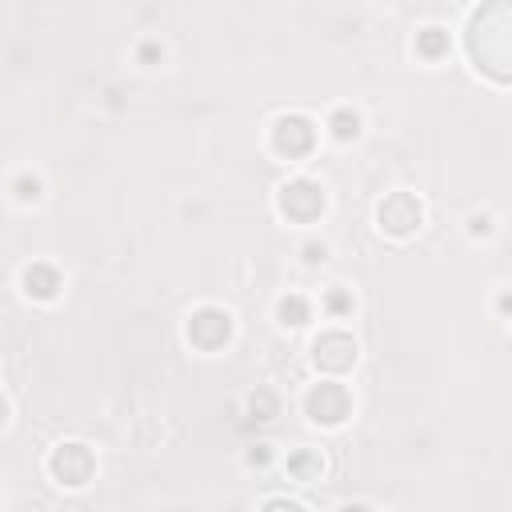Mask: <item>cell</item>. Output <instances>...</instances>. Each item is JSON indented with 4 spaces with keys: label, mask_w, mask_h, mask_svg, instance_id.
<instances>
[{
    "label": "cell",
    "mask_w": 512,
    "mask_h": 512,
    "mask_svg": "<svg viewBox=\"0 0 512 512\" xmlns=\"http://www.w3.org/2000/svg\"><path fill=\"white\" fill-rule=\"evenodd\" d=\"M464 44H468L472 64L488 80L508 84V76H512V12H508V0H484L468 16Z\"/></svg>",
    "instance_id": "6da1fadb"
},
{
    "label": "cell",
    "mask_w": 512,
    "mask_h": 512,
    "mask_svg": "<svg viewBox=\"0 0 512 512\" xmlns=\"http://www.w3.org/2000/svg\"><path fill=\"white\" fill-rule=\"evenodd\" d=\"M48 472L60 488H84L96 476V452L84 440H64L48 456Z\"/></svg>",
    "instance_id": "7a4b0ae2"
},
{
    "label": "cell",
    "mask_w": 512,
    "mask_h": 512,
    "mask_svg": "<svg viewBox=\"0 0 512 512\" xmlns=\"http://www.w3.org/2000/svg\"><path fill=\"white\" fill-rule=\"evenodd\" d=\"M276 208H280V216H288V220H296V224H312V220L324 216L328 196H324V188H320L316 180L296 176V180L280 184V192H276Z\"/></svg>",
    "instance_id": "3957f363"
},
{
    "label": "cell",
    "mask_w": 512,
    "mask_h": 512,
    "mask_svg": "<svg viewBox=\"0 0 512 512\" xmlns=\"http://www.w3.org/2000/svg\"><path fill=\"white\" fill-rule=\"evenodd\" d=\"M304 416L312 424H324V428H336L352 416V392L340 384V380H320L304 392Z\"/></svg>",
    "instance_id": "277c9868"
},
{
    "label": "cell",
    "mask_w": 512,
    "mask_h": 512,
    "mask_svg": "<svg viewBox=\"0 0 512 512\" xmlns=\"http://www.w3.org/2000/svg\"><path fill=\"white\" fill-rule=\"evenodd\" d=\"M268 144H272L276 156H284V160H300V156H308L312 144H316V124H312L308 116H300V112H284V116L272 120V128H268Z\"/></svg>",
    "instance_id": "5b68a950"
},
{
    "label": "cell",
    "mask_w": 512,
    "mask_h": 512,
    "mask_svg": "<svg viewBox=\"0 0 512 512\" xmlns=\"http://www.w3.org/2000/svg\"><path fill=\"white\" fill-rule=\"evenodd\" d=\"M184 336H188L192 348L216 352V348H224V344L232 340V316H228L224 308H216V304H200V308L188 316Z\"/></svg>",
    "instance_id": "8992f818"
},
{
    "label": "cell",
    "mask_w": 512,
    "mask_h": 512,
    "mask_svg": "<svg viewBox=\"0 0 512 512\" xmlns=\"http://www.w3.org/2000/svg\"><path fill=\"white\" fill-rule=\"evenodd\" d=\"M376 224H380V232L404 240L424 224V204L412 192H388L380 200V208H376Z\"/></svg>",
    "instance_id": "52a82bcc"
},
{
    "label": "cell",
    "mask_w": 512,
    "mask_h": 512,
    "mask_svg": "<svg viewBox=\"0 0 512 512\" xmlns=\"http://www.w3.org/2000/svg\"><path fill=\"white\" fill-rule=\"evenodd\" d=\"M312 364H316L320 372H328V376L348 372V368L356 364V340H352L348 332H340V328L320 332V336L312 340Z\"/></svg>",
    "instance_id": "ba28073f"
},
{
    "label": "cell",
    "mask_w": 512,
    "mask_h": 512,
    "mask_svg": "<svg viewBox=\"0 0 512 512\" xmlns=\"http://www.w3.org/2000/svg\"><path fill=\"white\" fill-rule=\"evenodd\" d=\"M20 284H24V296H32V300H56L60 288H64V276H60L52 264L40 260V264H28V268H24Z\"/></svg>",
    "instance_id": "9c48e42d"
},
{
    "label": "cell",
    "mask_w": 512,
    "mask_h": 512,
    "mask_svg": "<svg viewBox=\"0 0 512 512\" xmlns=\"http://www.w3.org/2000/svg\"><path fill=\"white\" fill-rule=\"evenodd\" d=\"M288 476L300 480V484L320 480V476H324V456H320L316 448H296V452L288 456Z\"/></svg>",
    "instance_id": "30bf717a"
},
{
    "label": "cell",
    "mask_w": 512,
    "mask_h": 512,
    "mask_svg": "<svg viewBox=\"0 0 512 512\" xmlns=\"http://www.w3.org/2000/svg\"><path fill=\"white\" fill-rule=\"evenodd\" d=\"M448 32L440 28V24H428V28H420L416 32V56H424V60H444L448 56Z\"/></svg>",
    "instance_id": "8fae6325"
},
{
    "label": "cell",
    "mask_w": 512,
    "mask_h": 512,
    "mask_svg": "<svg viewBox=\"0 0 512 512\" xmlns=\"http://www.w3.org/2000/svg\"><path fill=\"white\" fill-rule=\"evenodd\" d=\"M276 320H280L284 328H304V324L312 320V308H308V300H304L300 292H288V296H280V304H276Z\"/></svg>",
    "instance_id": "7c38bea8"
},
{
    "label": "cell",
    "mask_w": 512,
    "mask_h": 512,
    "mask_svg": "<svg viewBox=\"0 0 512 512\" xmlns=\"http://www.w3.org/2000/svg\"><path fill=\"white\" fill-rule=\"evenodd\" d=\"M360 112H352V108H336L332 116H328V132H332V140H340V144H348V140H356L360 136Z\"/></svg>",
    "instance_id": "4fadbf2b"
},
{
    "label": "cell",
    "mask_w": 512,
    "mask_h": 512,
    "mask_svg": "<svg viewBox=\"0 0 512 512\" xmlns=\"http://www.w3.org/2000/svg\"><path fill=\"white\" fill-rule=\"evenodd\" d=\"M248 412H252V420L268 424V420L280 412V400H276V392H272V388H256V392L248 396Z\"/></svg>",
    "instance_id": "5bb4252c"
},
{
    "label": "cell",
    "mask_w": 512,
    "mask_h": 512,
    "mask_svg": "<svg viewBox=\"0 0 512 512\" xmlns=\"http://www.w3.org/2000/svg\"><path fill=\"white\" fill-rule=\"evenodd\" d=\"M324 308H328L332 316H344V312H352V296H348L344 288H328V296H324Z\"/></svg>",
    "instance_id": "9a60e30c"
},
{
    "label": "cell",
    "mask_w": 512,
    "mask_h": 512,
    "mask_svg": "<svg viewBox=\"0 0 512 512\" xmlns=\"http://www.w3.org/2000/svg\"><path fill=\"white\" fill-rule=\"evenodd\" d=\"M16 200H24V204H32V200H40V180L36 176H16Z\"/></svg>",
    "instance_id": "2e32d148"
},
{
    "label": "cell",
    "mask_w": 512,
    "mask_h": 512,
    "mask_svg": "<svg viewBox=\"0 0 512 512\" xmlns=\"http://www.w3.org/2000/svg\"><path fill=\"white\" fill-rule=\"evenodd\" d=\"M268 460H272V444H252V448H248V464H252V468H260V464H268Z\"/></svg>",
    "instance_id": "e0dca14e"
},
{
    "label": "cell",
    "mask_w": 512,
    "mask_h": 512,
    "mask_svg": "<svg viewBox=\"0 0 512 512\" xmlns=\"http://www.w3.org/2000/svg\"><path fill=\"white\" fill-rule=\"evenodd\" d=\"M468 232H472V236H488V232H492V216H488V212H484V216L476 212V216L468 220Z\"/></svg>",
    "instance_id": "ac0fdd59"
},
{
    "label": "cell",
    "mask_w": 512,
    "mask_h": 512,
    "mask_svg": "<svg viewBox=\"0 0 512 512\" xmlns=\"http://www.w3.org/2000/svg\"><path fill=\"white\" fill-rule=\"evenodd\" d=\"M160 56H164V48H160V44H152V40H148V44H140V60H144V64H156Z\"/></svg>",
    "instance_id": "d6986e66"
},
{
    "label": "cell",
    "mask_w": 512,
    "mask_h": 512,
    "mask_svg": "<svg viewBox=\"0 0 512 512\" xmlns=\"http://www.w3.org/2000/svg\"><path fill=\"white\" fill-rule=\"evenodd\" d=\"M324 256H328V248H324V244H304V260H308V264H320Z\"/></svg>",
    "instance_id": "ffe728a7"
},
{
    "label": "cell",
    "mask_w": 512,
    "mask_h": 512,
    "mask_svg": "<svg viewBox=\"0 0 512 512\" xmlns=\"http://www.w3.org/2000/svg\"><path fill=\"white\" fill-rule=\"evenodd\" d=\"M264 508H300V500H264Z\"/></svg>",
    "instance_id": "44dd1931"
},
{
    "label": "cell",
    "mask_w": 512,
    "mask_h": 512,
    "mask_svg": "<svg viewBox=\"0 0 512 512\" xmlns=\"http://www.w3.org/2000/svg\"><path fill=\"white\" fill-rule=\"evenodd\" d=\"M4 424H8V400L0 396V428H4Z\"/></svg>",
    "instance_id": "7402d4cb"
}]
</instances>
